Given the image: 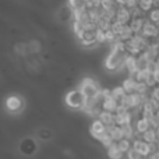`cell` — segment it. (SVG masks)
<instances>
[{
  "label": "cell",
  "instance_id": "cell-1",
  "mask_svg": "<svg viewBox=\"0 0 159 159\" xmlns=\"http://www.w3.org/2000/svg\"><path fill=\"white\" fill-rule=\"evenodd\" d=\"M82 92V95L85 96V99H93L96 95H98V92L101 89H99L98 84H96L93 80H84V81L81 82V89H80Z\"/></svg>",
  "mask_w": 159,
  "mask_h": 159
},
{
  "label": "cell",
  "instance_id": "cell-2",
  "mask_svg": "<svg viewBox=\"0 0 159 159\" xmlns=\"http://www.w3.org/2000/svg\"><path fill=\"white\" fill-rule=\"evenodd\" d=\"M85 96L82 95V92L80 89H75V91H71L70 93H67L66 96V102L69 106L74 107V109H82L85 105Z\"/></svg>",
  "mask_w": 159,
  "mask_h": 159
},
{
  "label": "cell",
  "instance_id": "cell-3",
  "mask_svg": "<svg viewBox=\"0 0 159 159\" xmlns=\"http://www.w3.org/2000/svg\"><path fill=\"white\" fill-rule=\"evenodd\" d=\"M80 39L84 45H92L96 43V30H85L80 35Z\"/></svg>",
  "mask_w": 159,
  "mask_h": 159
},
{
  "label": "cell",
  "instance_id": "cell-4",
  "mask_svg": "<svg viewBox=\"0 0 159 159\" xmlns=\"http://www.w3.org/2000/svg\"><path fill=\"white\" fill-rule=\"evenodd\" d=\"M6 105H7V107L11 112H17V110H20L22 107V101L18 96H10L7 99V102H6Z\"/></svg>",
  "mask_w": 159,
  "mask_h": 159
},
{
  "label": "cell",
  "instance_id": "cell-5",
  "mask_svg": "<svg viewBox=\"0 0 159 159\" xmlns=\"http://www.w3.org/2000/svg\"><path fill=\"white\" fill-rule=\"evenodd\" d=\"M107 154H109V157L112 159H121L124 155L123 152L119 149V147L116 143H112L109 147H107Z\"/></svg>",
  "mask_w": 159,
  "mask_h": 159
},
{
  "label": "cell",
  "instance_id": "cell-6",
  "mask_svg": "<svg viewBox=\"0 0 159 159\" xmlns=\"http://www.w3.org/2000/svg\"><path fill=\"white\" fill-rule=\"evenodd\" d=\"M106 131V126H105L103 123H101L99 120H96L95 123L92 124V127H91V133H92L93 137H98L99 134H102V133Z\"/></svg>",
  "mask_w": 159,
  "mask_h": 159
},
{
  "label": "cell",
  "instance_id": "cell-7",
  "mask_svg": "<svg viewBox=\"0 0 159 159\" xmlns=\"http://www.w3.org/2000/svg\"><path fill=\"white\" fill-rule=\"evenodd\" d=\"M84 7H85V0H70V7L69 8L73 11V13L84 10Z\"/></svg>",
  "mask_w": 159,
  "mask_h": 159
},
{
  "label": "cell",
  "instance_id": "cell-8",
  "mask_svg": "<svg viewBox=\"0 0 159 159\" xmlns=\"http://www.w3.org/2000/svg\"><path fill=\"white\" fill-rule=\"evenodd\" d=\"M127 158L129 159H144L145 157H141L134 148H130L129 151H127Z\"/></svg>",
  "mask_w": 159,
  "mask_h": 159
}]
</instances>
